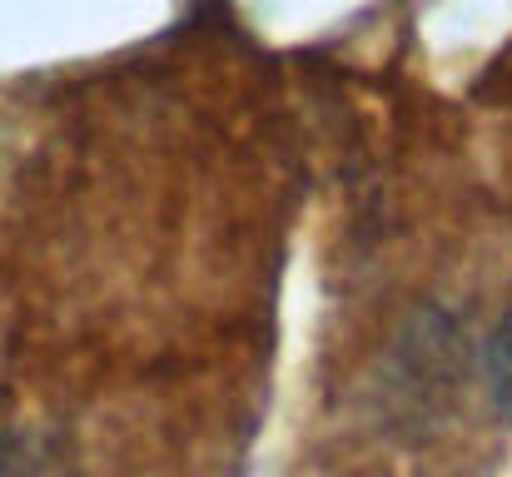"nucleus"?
<instances>
[{
  "mask_svg": "<svg viewBox=\"0 0 512 477\" xmlns=\"http://www.w3.org/2000/svg\"><path fill=\"white\" fill-rule=\"evenodd\" d=\"M488 388H493L498 408L508 413L512 423V309L493 328V338H488Z\"/></svg>",
  "mask_w": 512,
  "mask_h": 477,
  "instance_id": "obj_1",
  "label": "nucleus"
}]
</instances>
